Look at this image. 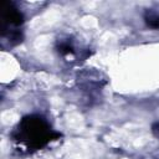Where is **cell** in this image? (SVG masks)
Here are the masks:
<instances>
[{
    "mask_svg": "<svg viewBox=\"0 0 159 159\" xmlns=\"http://www.w3.org/2000/svg\"><path fill=\"white\" fill-rule=\"evenodd\" d=\"M1 35L9 39L11 45H17L21 43L24 40V35L20 30H1Z\"/></svg>",
    "mask_w": 159,
    "mask_h": 159,
    "instance_id": "obj_3",
    "label": "cell"
},
{
    "mask_svg": "<svg viewBox=\"0 0 159 159\" xmlns=\"http://www.w3.org/2000/svg\"><path fill=\"white\" fill-rule=\"evenodd\" d=\"M144 21H145V25L148 27L154 29V30H159V12L148 10L144 15Z\"/></svg>",
    "mask_w": 159,
    "mask_h": 159,
    "instance_id": "obj_4",
    "label": "cell"
},
{
    "mask_svg": "<svg viewBox=\"0 0 159 159\" xmlns=\"http://www.w3.org/2000/svg\"><path fill=\"white\" fill-rule=\"evenodd\" d=\"M1 20L2 26L9 27L11 26H20L24 24L25 17L24 14L10 1H6L1 6Z\"/></svg>",
    "mask_w": 159,
    "mask_h": 159,
    "instance_id": "obj_2",
    "label": "cell"
},
{
    "mask_svg": "<svg viewBox=\"0 0 159 159\" xmlns=\"http://www.w3.org/2000/svg\"><path fill=\"white\" fill-rule=\"evenodd\" d=\"M12 139L30 150H37L46 147L50 142L61 137L60 133L51 129L50 124L40 116H25L11 134Z\"/></svg>",
    "mask_w": 159,
    "mask_h": 159,
    "instance_id": "obj_1",
    "label": "cell"
},
{
    "mask_svg": "<svg viewBox=\"0 0 159 159\" xmlns=\"http://www.w3.org/2000/svg\"><path fill=\"white\" fill-rule=\"evenodd\" d=\"M58 52L61 53V55H72L75 51H73V47L70 45V43H67V42H63V43H61L60 46H58Z\"/></svg>",
    "mask_w": 159,
    "mask_h": 159,
    "instance_id": "obj_5",
    "label": "cell"
},
{
    "mask_svg": "<svg viewBox=\"0 0 159 159\" xmlns=\"http://www.w3.org/2000/svg\"><path fill=\"white\" fill-rule=\"evenodd\" d=\"M152 133L154 134V137H157L159 139V122H157L152 125Z\"/></svg>",
    "mask_w": 159,
    "mask_h": 159,
    "instance_id": "obj_6",
    "label": "cell"
}]
</instances>
